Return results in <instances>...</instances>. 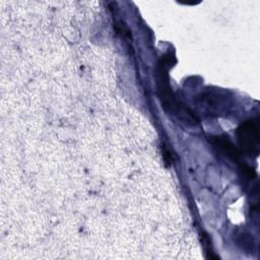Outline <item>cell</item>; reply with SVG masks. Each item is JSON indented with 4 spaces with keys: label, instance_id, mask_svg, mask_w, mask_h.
Returning a JSON list of instances; mask_svg holds the SVG:
<instances>
[{
    "label": "cell",
    "instance_id": "6da1fadb",
    "mask_svg": "<svg viewBox=\"0 0 260 260\" xmlns=\"http://www.w3.org/2000/svg\"><path fill=\"white\" fill-rule=\"evenodd\" d=\"M238 140L244 151L250 155H258L260 138L258 128L253 121H247L238 128Z\"/></svg>",
    "mask_w": 260,
    "mask_h": 260
},
{
    "label": "cell",
    "instance_id": "7a4b0ae2",
    "mask_svg": "<svg viewBox=\"0 0 260 260\" xmlns=\"http://www.w3.org/2000/svg\"><path fill=\"white\" fill-rule=\"evenodd\" d=\"M210 141L216 148H218L221 152H223L230 158L236 161L241 158L240 150L229 139L217 136V137H211Z\"/></svg>",
    "mask_w": 260,
    "mask_h": 260
}]
</instances>
